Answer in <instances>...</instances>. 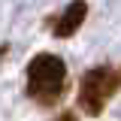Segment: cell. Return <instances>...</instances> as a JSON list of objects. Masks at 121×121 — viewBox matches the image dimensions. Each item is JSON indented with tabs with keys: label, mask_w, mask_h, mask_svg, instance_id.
<instances>
[{
	"label": "cell",
	"mask_w": 121,
	"mask_h": 121,
	"mask_svg": "<svg viewBox=\"0 0 121 121\" xmlns=\"http://www.w3.org/2000/svg\"><path fill=\"white\" fill-rule=\"evenodd\" d=\"M24 79H27L24 91H27L30 100H36L39 106H55L64 97V88H67V64L58 55L39 52V55L30 58Z\"/></svg>",
	"instance_id": "1"
},
{
	"label": "cell",
	"mask_w": 121,
	"mask_h": 121,
	"mask_svg": "<svg viewBox=\"0 0 121 121\" xmlns=\"http://www.w3.org/2000/svg\"><path fill=\"white\" fill-rule=\"evenodd\" d=\"M115 91H118V70L109 67V64H100V67H91L82 76L76 103H79V109L85 115L97 118V115H103L106 103L115 97Z\"/></svg>",
	"instance_id": "2"
},
{
	"label": "cell",
	"mask_w": 121,
	"mask_h": 121,
	"mask_svg": "<svg viewBox=\"0 0 121 121\" xmlns=\"http://www.w3.org/2000/svg\"><path fill=\"white\" fill-rule=\"evenodd\" d=\"M85 18H88V3H85V0L67 3V9H64V12L58 15V21H55V36H58V39L73 36L76 30L85 24Z\"/></svg>",
	"instance_id": "3"
},
{
	"label": "cell",
	"mask_w": 121,
	"mask_h": 121,
	"mask_svg": "<svg viewBox=\"0 0 121 121\" xmlns=\"http://www.w3.org/2000/svg\"><path fill=\"white\" fill-rule=\"evenodd\" d=\"M55 121H79V118H76V112H70V109H67V112H60Z\"/></svg>",
	"instance_id": "4"
}]
</instances>
